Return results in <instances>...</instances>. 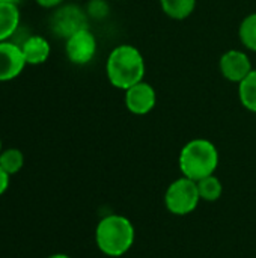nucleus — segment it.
Masks as SVG:
<instances>
[{"mask_svg": "<svg viewBox=\"0 0 256 258\" xmlns=\"http://www.w3.org/2000/svg\"><path fill=\"white\" fill-rule=\"evenodd\" d=\"M238 36L241 44L256 53V12L249 14L238 27Z\"/></svg>", "mask_w": 256, "mask_h": 258, "instance_id": "2eb2a0df", "label": "nucleus"}, {"mask_svg": "<svg viewBox=\"0 0 256 258\" xmlns=\"http://www.w3.org/2000/svg\"><path fill=\"white\" fill-rule=\"evenodd\" d=\"M0 153H2V141H0Z\"/></svg>", "mask_w": 256, "mask_h": 258, "instance_id": "412c9836", "label": "nucleus"}, {"mask_svg": "<svg viewBox=\"0 0 256 258\" xmlns=\"http://www.w3.org/2000/svg\"><path fill=\"white\" fill-rule=\"evenodd\" d=\"M41 8H45V9H56L59 8L60 5H63L65 0H35Z\"/></svg>", "mask_w": 256, "mask_h": 258, "instance_id": "f3484780", "label": "nucleus"}, {"mask_svg": "<svg viewBox=\"0 0 256 258\" xmlns=\"http://www.w3.org/2000/svg\"><path fill=\"white\" fill-rule=\"evenodd\" d=\"M178 163L184 177L199 181L216 172L219 150L208 139H193L183 147Z\"/></svg>", "mask_w": 256, "mask_h": 258, "instance_id": "7ed1b4c3", "label": "nucleus"}, {"mask_svg": "<svg viewBox=\"0 0 256 258\" xmlns=\"http://www.w3.org/2000/svg\"><path fill=\"white\" fill-rule=\"evenodd\" d=\"M145 73V57L140 50L131 44L116 45L106 60L107 79L113 88L121 91H127L128 88L143 82Z\"/></svg>", "mask_w": 256, "mask_h": 258, "instance_id": "f257e3e1", "label": "nucleus"}, {"mask_svg": "<svg viewBox=\"0 0 256 258\" xmlns=\"http://www.w3.org/2000/svg\"><path fill=\"white\" fill-rule=\"evenodd\" d=\"M26 65L20 44L12 41L0 42V82L14 80L23 73Z\"/></svg>", "mask_w": 256, "mask_h": 258, "instance_id": "1a4fd4ad", "label": "nucleus"}, {"mask_svg": "<svg viewBox=\"0 0 256 258\" xmlns=\"http://www.w3.org/2000/svg\"><path fill=\"white\" fill-rule=\"evenodd\" d=\"M24 165V156L18 148H8L2 150L0 153V166L9 175L17 174Z\"/></svg>", "mask_w": 256, "mask_h": 258, "instance_id": "dca6fc26", "label": "nucleus"}, {"mask_svg": "<svg viewBox=\"0 0 256 258\" xmlns=\"http://www.w3.org/2000/svg\"><path fill=\"white\" fill-rule=\"evenodd\" d=\"M98 42L89 27L75 32L65 39V53L71 63L86 65L97 54Z\"/></svg>", "mask_w": 256, "mask_h": 258, "instance_id": "423d86ee", "label": "nucleus"}, {"mask_svg": "<svg viewBox=\"0 0 256 258\" xmlns=\"http://www.w3.org/2000/svg\"><path fill=\"white\" fill-rule=\"evenodd\" d=\"M50 27L53 33L66 39L88 27V12L77 5H60L50 18Z\"/></svg>", "mask_w": 256, "mask_h": 258, "instance_id": "39448f33", "label": "nucleus"}, {"mask_svg": "<svg viewBox=\"0 0 256 258\" xmlns=\"http://www.w3.org/2000/svg\"><path fill=\"white\" fill-rule=\"evenodd\" d=\"M125 92V106L128 112L133 115H148L157 104V92L154 86L148 82H140L131 88H128Z\"/></svg>", "mask_w": 256, "mask_h": 258, "instance_id": "0eeeda50", "label": "nucleus"}, {"mask_svg": "<svg viewBox=\"0 0 256 258\" xmlns=\"http://www.w3.org/2000/svg\"><path fill=\"white\" fill-rule=\"evenodd\" d=\"M238 98L244 109L256 113V68L238 83Z\"/></svg>", "mask_w": 256, "mask_h": 258, "instance_id": "ddd939ff", "label": "nucleus"}, {"mask_svg": "<svg viewBox=\"0 0 256 258\" xmlns=\"http://www.w3.org/2000/svg\"><path fill=\"white\" fill-rule=\"evenodd\" d=\"M219 68L222 76L232 82V83H240L243 79H246L253 67L249 59V56L243 50H228L222 54L219 60Z\"/></svg>", "mask_w": 256, "mask_h": 258, "instance_id": "6e6552de", "label": "nucleus"}, {"mask_svg": "<svg viewBox=\"0 0 256 258\" xmlns=\"http://www.w3.org/2000/svg\"><path fill=\"white\" fill-rule=\"evenodd\" d=\"M48 258H71V257H68V255H65V254H54V255H50Z\"/></svg>", "mask_w": 256, "mask_h": 258, "instance_id": "6ab92c4d", "label": "nucleus"}, {"mask_svg": "<svg viewBox=\"0 0 256 258\" xmlns=\"http://www.w3.org/2000/svg\"><path fill=\"white\" fill-rule=\"evenodd\" d=\"M0 2H9V3H20L21 0H0Z\"/></svg>", "mask_w": 256, "mask_h": 258, "instance_id": "aec40b11", "label": "nucleus"}, {"mask_svg": "<svg viewBox=\"0 0 256 258\" xmlns=\"http://www.w3.org/2000/svg\"><path fill=\"white\" fill-rule=\"evenodd\" d=\"M163 12L172 20H186L196 9V0H158Z\"/></svg>", "mask_w": 256, "mask_h": 258, "instance_id": "f8f14e48", "label": "nucleus"}, {"mask_svg": "<svg viewBox=\"0 0 256 258\" xmlns=\"http://www.w3.org/2000/svg\"><path fill=\"white\" fill-rule=\"evenodd\" d=\"M9 174H6L3 171V168L0 166V195H3L6 190H8V186H9Z\"/></svg>", "mask_w": 256, "mask_h": 258, "instance_id": "a211bd4d", "label": "nucleus"}, {"mask_svg": "<svg viewBox=\"0 0 256 258\" xmlns=\"http://www.w3.org/2000/svg\"><path fill=\"white\" fill-rule=\"evenodd\" d=\"M21 51L27 65H41L47 62L51 53L50 42L41 35H30L21 44Z\"/></svg>", "mask_w": 256, "mask_h": 258, "instance_id": "9d476101", "label": "nucleus"}, {"mask_svg": "<svg viewBox=\"0 0 256 258\" xmlns=\"http://www.w3.org/2000/svg\"><path fill=\"white\" fill-rule=\"evenodd\" d=\"M196 183H198V190H199L201 201L214 203V201H217L222 197L223 186H222V181L214 174L208 175L205 178H201Z\"/></svg>", "mask_w": 256, "mask_h": 258, "instance_id": "4468645a", "label": "nucleus"}, {"mask_svg": "<svg viewBox=\"0 0 256 258\" xmlns=\"http://www.w3.org/2000/svg\"><path fill=\"white\" fill-rule=\"evenodd\" d=\"M201 201L198 183L192 178L181 177L175 180L164 194L166 209L177 216H186L196 210Z\"/></svg>", "mask_w": 256, "mask_h": 258, "instance_id": "20e7f679", "label": "nucleus"}, {"mask_svg": "<svg viewBox=\"0 0 256 258\" xmlns=\"http://www.w3.org/2000/svg\"><path fill=\"white\" fill-rule=\"evenodd\" d=\"M134 227L131 221L121 215H109L100 221L95 231L98 249L109 257L127 254L134 243Z\"/></svg>", "mask_w": 256, "mask_h": 258, "instance_id": "f03ea898", "label": "nucleus"}, {"mask_svg": "<svg viewBox=\"0 0 256 258\" xmlns=\"http://www.w3.org/2000/svg\"><path fill=\"white\" fill-rule=\"evenodd\" d=\"M20 9L18 3L0 2V42L9 41L20 27Z\"/></svg>", "mask_w": 256, "mask_h": 258, "instance_id": "9b49d317", "label": "nucleus"}]
</instances>
